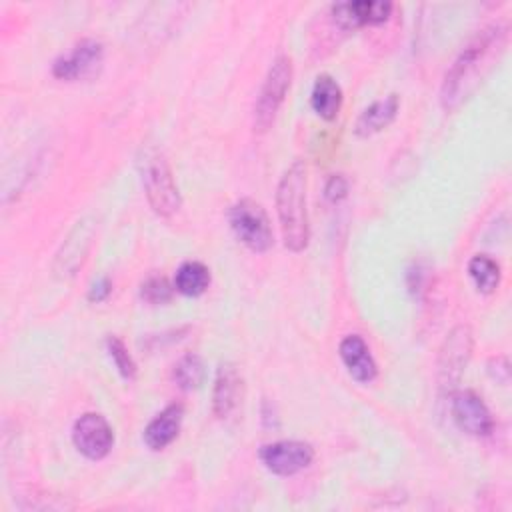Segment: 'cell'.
Returning <instances> with one entry per match:
<instances>
[{
  "instance_id": "13",
  "label": "cell",
  "mask_w": 512,
  "mask_h": 512,
  "mask_svg": "<svg viewBox=\"0 0 512 512\" xmlns=\"http://www.w3.org/2000/svg\"><path fill=\"white\" fill-rule=\"evenodd\" d=\"M242 376L232 362H220L212 388V412L216 418H228L240 404Z\"/></svg>"
},
{
  "instance_id": "10",
  "label": "cell",
  "mask_w": 512,
  "mask_h": 512,
  "mask_svg": "<svg viewBox=\"0 0 512 512\" xmlns=\"http://www.w3.org/2000/svg\"><path fill=\"white\" fill-rule=\"evenodd\" d=\"M72 442L88 460H102L112 450L114 432L102 414L86 412L72 426Z\"/></svg>"
},
{
  "instance_id": "15",
  "label": "cell",
  "mask_w": 512,
  "mask_h": 512,
  "mask_svg": "<svg viewBox=\"0 0 512 512\" xmlns=\"http://www.w3.org/2000/svg\"><path fill=\"white\" fill-rule=\"evenodd\" d=\"M182 418H184V408L182 404H170L166 406L162 412H158L150 422L148 426L144 428V444L150 448V450H164L166 446H170L178 432H180V426H182Z\"/></svg>"
},
{
  "instance_id": "6",
  "label": "cell",
  "mask_w": 512,
  "mask_h": 512,
  "mask_svg": "<svg viewBox=\"0 0 512 512\" xmlns=\"http://www.w3.org/2000/svg\"><path fill=\"white\" fill-rule=\"evenodd\" d=\"M472 344L474 338L468 324H458L446 334L438 356V384L444 392H452L458 386L472 356Z\"/></svg>"
},
{
  "instance_id": "17",
  "label": "cell",
  "mask_w": 512,
  "mask_h": 512,
  "mask_svg": "<svg viewBox=\"0 0 512 512\" xmlns=\"http://www.w3.org/2000/svg\"><path fill=\"white\" fill-rule=\"evenodd\" d=\"M312 110L326 122H332L342 108V88L330 74H318L310 92Z\"/></svg>"
},
{
  "instance_id": "1",
  "label": "cell",
  "mask_w": 512,
  "mask_h": 512,
  "mask_svg": "<svg viewBox=\"0 0 512 512\" xmlns=\"http://www.w3.org/2000/svg\"><path fill=\"white\" fill-rule=\"evenodd\" d=\"M508 40V28L504 24H490L480 30L454 58L452 66L446 70L440 102L444 110L458 108L482 82V78L494 68L502 56Z\"/></svg>"
},
{
  "instance_id": "19",
  "label": "cell",
  "mask_w": 512,
  "mask_h": 512,
  "mask_svg": "<svg viewBox=\"0 0 512 512\" xmlns=\"http://www.w3.org/2000/svg\"><path fill=\"white\" fill-rule=\"evenodd\" d=\"M468 274L482 294H492L500 284V264L488 254H476L468 262Z\"/></svg>"
},
{
  "instance_id": "9",
  "label": "cell",
  "mask_w": 512,
  "mask_h": 512,
  "mask_svg": "<svg viewBox=\"0 0 512 512\" xmlns=\"http://www.w3.org/2000/svg\"><path fill=\"white\" fill-rule=\"evenodd\" d=\"M450 416L454 424L470 436L484 438L494 432V418L484 400L474 390L450 392Z\"/></svg>"
},
{
  "instance_id": "16",
  "label": "cell",
  "mask_w": 512,
  "mask_h": 512,
  "mask_svg": "<svg viewBox=\"0 0 512 512\" xmlns=\"http://www.w3.org/2000/svg\"><path fill=\"white\" fill-rule=\"evenodd\" d=\"M398 108H400L398 94H388L384 98L374 100L356 118L354 134L360 136V138H368V136H374V134L382 132L384 128H388L394 122V118L398 114Z\"/></svg>"
},
{
  "instance_id": "20",
  "label": "cell",
  "mask_w": 512,
  "mask_h": 512,
  "mask_svg": "<svg viewBox=\"0 0 512 512\" xmlns=\"http://www.w3.org/2000/svg\"><path fill=\"white\" fill-rule=\"evenodd\" d=\"M204 362L198 354L190 352V354H184L176 364H174V372H172V378L176 382V386L180 390H196L202 382H204Z\"/></svg>"
},
{
  "instance_id": "11",
  "label": "cell",
  "mask_w": 512,
  "mask_h": 512,
  "mask_svg": "<svg viewBox=\"0 0 512 512\" xmlns=\"http://www.w3.org/2000/svg\"><path fill=\"white\" fill-rule=\"evenodd\" d=\"M94 236V222L90 218H82L74 224V228L64 238L60 250L54 258V274L58 278H70L76 274V270L84 264L86 254L90 250Z\"/></svg>"
},
{
  "instance_id": "25",
  "label": "cell",
  "mask_w": 512,
  "mask_h": 512,
  "mask_svg": "<svg viewBox=\"0 0 512 512\" xmlns=\"http://www.w3.org/2000/svg\"><path fill=\"white\" fill-rule=\"evenodd\" d=\"M424 270L420 264H414L410 270H408V290L418 296L424 288Z\"/></svg>"
},
{
  "instance_id": "23",
  "label": "cell",
  "mask_w": 512,
  "mask_h": 512,
  "mask_svg": "<svg viewBox=\"0 0 512 512\" xmlns=\"http://www.w3.org/2000/svg\"><path fill=\"white\" fill-rule=\"evenodd\" d=\"M324 196H326L328 202L338 204L340 200H344V198L348 196V180H346L342 174H332V176L326 180Z\"/></svg>"
},
{
  "instance_id": "21",
  "label": "cell",
  "mask_w": 512,
  "mask_h": 512,
  "mask_svg": "<svg viewBox=\"0 0 512 512\" xmlns=\"http://www.w3.org/2000/svg\"><path fill=\"white\" fill-rule=\"evenodd\" d=\"M106 350H108V356L112 358V362H114L118 374H120L124 380H134L138 368H136V362H134V358L130 356L126 344H124L118 336H112V334H110V336L106 338Z\"/></svg>"
},
{
  "instance_id": "8",
  "label": "cell",
  "mask_w": 512,
  "mask_h": 512,
  "mask_svg": "<svg viewBox=\"0 0 512 512\" xmlns=\"http://www.w3.org/2000/svg\"><path fill=\"white\" fill-rule=\"evenodd\" d=\"M266 470L276 476H294L306 470L314 460V448L302 440H276L258 450Z\"/></svg>"
},
{
  "instance_id": "5",
  "label": "cell",
  "mask_w": 512,
  "mask_h": 512,
  "mask_svg": "<svg viewBox=\"0 0 512 512\" xmlns=\"http://www.w3.org/2000/svg\"><path fill=\"white\" fill-rule=\"evenodd\" d=\"M228 222L234 236L252 252H268L274 244V232L270 218L260 202L252 198H240L230 206Z\"/></svg>"
},
{
  "instance_id": "22",
  "label": "cell",
  "mask_w": 512,
  "mask_h": 512,
  "mask_svg": "<svg viewBox=\"0 0 512 512\" xmlns=\"http://www.w3.org/2000/svg\"><path fill=\"white\" fill-rule=\"evenodd\" d=\"M174 294V284L168 282L162 274H152L140 284V298L152 306L166 304L172 300Z\"/></svg>"
},
{
  "instance_id": "24",
  "label": "cell",
  "mask_w": 512,
  "mask_h": 512,
  "mask_svg": "<svg viewBox=\"0 0 512 512\" xmlns=\"http://www.w3.org/2000/svg\"><path fill=\"white\" fill-rule=\"evenodd\" d=\"M112 292V280L108 276L96 278L88 288V300L90 302H104Z\"/></svg>"
},
{
  "instance_id": "3",
  "label": "cell",
  "mask_w": 512,
  "mask_h": 512,
  "mask_svg": "<svg viewBox=\"0 0 512 512\" xmlns=\"http://www.w3.org/2000/svg\"><path fill=\"white\" fill-rule=\"evenodd\" d=\"M136 166L150 208L162 218L176 214L182 200L164 152L154 144H144L136 156Z\"/></svg>"
},
{
  "instance_id": "7",
  "label": "cell",
  "mask_w": 512,
  "mask_h": 512,
  "mask_svg": "<svg viewBox=\"0 0 512 512\" xmlns=\"http://www.w3.org/2000/svg\"><path fill=\"white\" fill-rule=\"evenodd\" d=\"M104 62V46L96 38H84L76 42L66 54H60L52 62V74L58 80L74 82L88 80L98 74Z\"/></svg>"
},
{
  "instance_id": "4",
  "label": "cell",
  "mask_w": 512,
  "mask_h": 512,
  "mask_svg": "<svg viewBox=\"0 0 512 512\" xmlns=\"http://www.w3.org/2000/svg\"><path fill=\"white\" fill-rule=\"evenodd\" d=\"M292 84V60L286 54H280L270 64L260 92L254 102V132L264 134L272 128L276 114L286 98V92Z\"/></svg>"
},
{
  "instance_id": "12",
  "label": "cell",
  "mask_w": 512,
  "mask_h": 512,
  "mask_svg": "<svg viewBox=\"0 0 512 512\" xmlns=\"http://www.w3.org/2000/svg\"><path fill=\"white\" fill-rule=\"evenodd\" d=\"M334 22L344 30H356L362 26L382 24L388 20L392 12L390 2H374V0H348L336 2L330 6Z\"/></svg>"
},
{
  "instance_id": "18",
  "label": "cell",
  "mask_w": 512,
  "mask_h": 512,
  "mask_svg": "<svg viewBox=\"0 0 512 512\" xmlns=\"http://www.w3.org/2000/svg\"><path fill=\"white\" fill-rule=\"evenodd\" d=\"M210 286V270L204 262L186 260L174 274V290L184 296H200Z\"/></svg>"
},
{
  "instance_id": "2",
  "label": "cell",
  "mask_w": 512,
  "mask_h": 512,
  "mask_svg": "<svg viewBox=\"0 0 512 512\" xmlns=\"http://www.w3.org/2000/svg\"><path fill=\"white\" fill-rule=\"evenodd\" d=\"M276 212L284 246L302 252L310 240V222L306 208V166L292 162L276 186Z\"/></svg>"
},
{
  "instance_id": "14",
  "label": "cell",
  "mask_w": 512,
  "mask_h": 512,
  "mask_svg": "<svg viewBox=\"0 0 512 512\" xmlns=\"http://www.w3.org/2000/svg\"><path fill=\"white\" fill-rule=\"evenodd\" d=\"M338 354H340V360L346 366L348 374L356 382L370 384L376 380L378 366H376V362L370 354V348L362 336H358V334L344 336L338 344Z\"/></svg>"
}]
</instances>
